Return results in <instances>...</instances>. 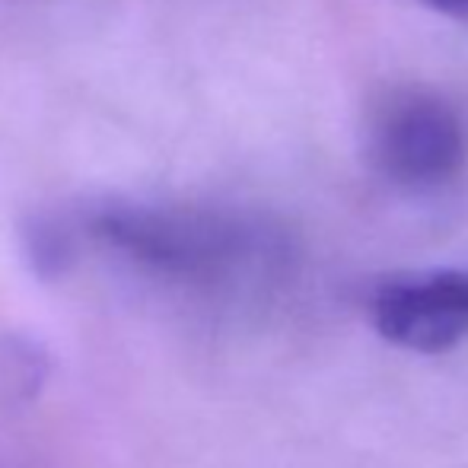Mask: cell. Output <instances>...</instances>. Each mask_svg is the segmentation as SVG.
Wrapping results in <instances>:
<instances>
[{
  "label": "cell",
  "mask_w": 468,
  "mask_h": 468,
  "mask_svg": "<svg viewBox=\"0 0 468 468\" xmlns=\"http://www.w3.org/2000/svg\"><path fill=\"white\" fill-rule=\"evenodd\" d=\"M90 233L137 268L188 287H233L283 259L278 229L210 207L118 204L90 220Z\"/></svg>",
  "instance_id": "6da1fadb"
},
{
  "label": "cell",
  "mask_w": 468,
  "mask_h": 468,
  "mask_svg": "<svg viewBox=\"0 0 468 468\" xmlns=\"http://www.w3.org/2000/svg\"><path fill=\"white\" fill-rule=\"evenodd\" d=\"M408 4H418L431 13H440V16H450L456 23L468 26V0H408Z\"/></svg>",
  "instance_id": "277c9868"
},
{
  "label": "cell",
  "mask_w": 468,
  "mask_h": 468,
  "mask_svg": "<svg viewBox=\"0 0 468 468\" xmlns=\"http://www.w3.org/2000/svg\"><path fill=\"white\" fill-rule=\"evenodd\" d=\"M382 341L414 354H443L468 338V271L431 268L386 278L370 293Z\"/></svg>",
  "instance_id": "3957f363"
},
{
  "label": "cell",
  "mask_w": 468,
  "mask_h": 468,
  "mask_svg": "<svg viewBox=\"0 0 468 468\" xmlns=\"http://www.w3.org/2000/svg\"><path fill=\"white\" fill-rule=\"evenodd\" d=\"M367 160L395 188H443L468 163V128L433 90H388L367 122Z\"/></svg>",
  "instance_id": "7a4b0ae2"
}]
</instances>
